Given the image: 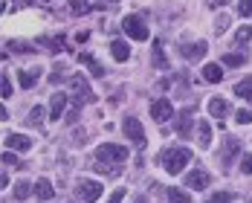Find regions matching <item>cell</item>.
I'll return each instance as SVG.
<instances>
[{"label": "cell", "instance_id": "cell-1", "mask_svg": "<svg viewBox=\"0 0 252 203\" xmlns=\"http://www.w3.org/2000/svg\"><path fill=\"white\" fill-rule=\"evenodd\" d=\"M189 160H191V151L189 148H168V151L162 154V169L168 174H180L189 166Z\"/></svg>", "mask_w": 252, "mask_h": 203}, {"label": "cell", "instance_id": "cell-2", "mask_svg": "<svg viewBox=\"0 0 252 203\" xmlns=\"http://www.w3.org/2000/svg\"><path fill=\"white\" fill-rule=\"evenodd\" d=\"M96 160H99V166H119V163L127 160V148L125 145H110V142H104V145L96 148Z\"/></svg>", "mask_w": 252, "mask_h": 203}, {"label": "cell", "instance_id": "cell-3", "mask_svg": "<svg viewBox=\"0 0 252 203\" xmlns=\"http://www.w3.org/2000/svg\"><path fill=\"white\" fill-rule=\"evenodd\" d=\"M122 29H125L127 38H133V41H148V26H145V21L139 18V15H127L125 21H122Z\"/></svg>", "mask_w": 252, "mask_h": 203}, {"label": "cell", "instance_id": "cell-4", "mask_svg": "<svg viewBox=\"0 0 252 203\" xmlns=\"http://www.w3.org/2000/svg\"><path fill=\"white\" fill-rule=\"evenodd\" d=\"M70 90H73V99H76V104H90V102H96V93L90 90L87 78L73 76V78H70Z\"/></svg>", "mask_w": 252, "mask_h": 203}, {"label": "cell", "instance_id": "cell-5", "mask_svg": "<svg viewBox=\"0 0 252 203\" xmlns=\"http://www.w3.org/2000/svg\"><path fill=\"white\" fill-rule=\"evenodd\" d=\"M101 192H104V186L96 183V180H78V186H76V195H78V201H81V203L99 201Z\"/></svg>", "mask_w": 252, "mask_h": 203}, {"label": "cell", "instance_id": "cell-6", "mask_svg": "<svg viewBox=\"0 0 252 203\" xmlns=\"http://www.w3.org/2000/svg\"><path fill=\"white\" fill-rule=\"evenodd\" d=\"M122 131L127 134V139L136 145V148H145V128H142V122L139 119H133V116H127L125 125H122Z\"/></svg>", "mask_w": 252, "mask_h": 203}, {"label": "cell", "instance_id": "cell-7", "mask_svg": "<svg viewBox=\"0 0 252 203\" xmlns=\"http://www.w3.org/2000/svg\"><path fill=\"white\" fill-rule=\"evenodd\" d=\"M174 116V104L165 99V96H159L157 102H151V119H157V122H168Z\"/></svg>", "mask_w": 252, "mask_h": 203}, {"label": "cell", "instance_id": "cell-8", "mask_svg": "<svg viewBox=\"0 0 252 203\" xmlns=\"http://www.w3.org/2000/svg\"><path fill=\"white\" fill-rule=\"evenodd\" d=\"M3 142H6V148H9V151H29V148H32V139L24 136V134H9Z\"/></svg>", "mask_w": 252, "mask_h": 203}, {"label": "cell", "instance_id": "cell-9", "mask_svg": "<svg viewBox=\"0 0 252 203\" xmlns=\"http://www.w3.org/2000/svg\"><path fill=\"white\" fill-rule=\"evenodd\" d=\"M78 64H84V67L90 70V76H104V67H101L90 52H78Z\"/></svg>", "mask_w": 252, "mask_h": 203}, {"label": "cell", "instance_id": "cell-10", "mask_svg": "<svg viewBox=\"0 0 252 203\" xmlns=\"http://www.w3.org/2000/svg\"><path fill=\"white\" fill-rule=\"evenodd\" d=\"M209 186V174L206 171H191L186 174V189H206Z\"/></svg>", "mask_w": 252, "mask_h": 203}, {"label": "cell", "instance_id": "cell-11", "mask_svg": "<svg viewBox=\"0 0 252 203\" xmlns=\"http://www.w3.org/2000/svg\"><path fill=\"white\" fill-rule=\"evenodd\" d=\"M64 107H67V96H64V93H55V96L50 99V116L52 119H61Z\"/></svg>", "mask_w": 252, "mask_h": 203}, {"label": "cell", "instance_id": "cell-12", "mask_svg": "<svg viewBox=\"0 0 252 203\" xmlns=\"http://www.w3.org/2000/svg\"><path fill=\"white\" fill-rule=\"evenodd\" d=\"M191 122H194V119H191V110H183V113L177 116V134H180V136H189V134H191Z\"/></svg>", "mask_w": 252, "mask_h": 203}, {"label": "cell", "instance_id": "cell-13", "mask_svg": "<svg viewBox=\"0 0 252 203\" xmlns=\"http://www.w3.org/2000/svg\"><path fill=\"white\" fill-rule=\"evenodd\" d=\"M209 113H212L215 119H223V116L229 113V104L223 99H218V96H215V99H209Z\"/></svg>", "mask_w": 252, "mask_h": 203}, {"label": "cell", "instance_id": "cell-14", "mask_svg": "<svg viewBox=\"0 0 252 203\" xmlns=\"http://www.w3.org/2000/svg\"><path fill=\"white\" fill-rule=\"evenodd\" d=\"M110 55H113L116 61H127V58H130V47H127L125 41H113V44H110Z\"/></svg>", "mask_w": 252, "mask_h": 203}, {"label": "cell", "instance_id": "cell-15", "mask_svg": "<svg viewBox=\"0 0 252 203\" xmlns=\"http://www.w3.org/2000/svg\"><path fill=\"white\" fill-rule=\"evenodd\" d=\"M203 78H206L209 84H218V81L223 78V70H220V64H206V67H203Z\"/></svg>", "mask_w": 252, "mask_h": 203}, {"label": "cell", "instance_id": "cell-16", "mask_svg": "<svg viewBox=\"0 0 252 203\" xmlns=\"http://www.w3.org/2000/svg\"><path fill=\"white\" fill-rule=\"evenodd\" d=\"M35 195H38L41 201H50L52 195H55V189H52V183L47 177H41L38 183H35Z\"/></svg>", "mask_w": 252, "mask_h": 203}, {"label": "cell", "instance_id": "cell-17", "mask_svg": "<svg viewBox=\"0 0 252 203\" xmlns=\"http://www.w3.org/2000/svg\"><path fill=\"white\" fill-rule=\"evenodd\" d=\"M197 139H200L203 148H209V145H212V128H209V122H206V119H200V122H197Z\"/></svg>", "mask_w": 252, "mask_h": 203}, {"label": "cell", "instance_id": "cell-18", "mask_svg": "<svg viewBox=\"0 0 252 203\" xmlns=\"http://www.w3.org/2000/svg\"><path fill=\"white\" fill-rule=\"evenodd\" d=\"M154 67H157V70H168V58H165L159 41H154Z\"/></svg>", "mask_w": 252, "mask_h": 203}, {"label": "cell", "instance_id": "cell-19", "mask_svg": "<svg viewBox=\"0 0 252 203\" xmlns=\"http://www.w3.org/2000/svg\"><path fill=\"white\" fill-rule=\"evenodd\" d=\"M183 55H186V58H203V55H206V41H197V44L183 47Z\"/></svg>", "mask_w": 252, "mask_h": 203}, {"label": "cell", "instance_id": "cell-20", "mask_svg": "<svg viewBox=\"0 0 252 203\" xmlns=\"http://www.w3.org/2000/svg\"><path fill=\"white\" fill-rule=\"evenodd\" d=\"M244 61H247V55H244V52H226V55L220 58V64H223V67H241Z\"/></svg>", "mask_w": 252, "mask_h": 203}, {"label": "cell", "instance_id": "cell-21", "mask_svg": "<svg viewBox=\"0 0 252 203\" xmlns=\"http://www.w3.org/2000/svg\"><path fill=\"white\" fill-rule=\"evenodd\" d=\"M235 93H238L241 99H247V102L252 104V81H250V78H244V81H238V84H235Z\"/></svg>", "mask_w": 252, "mask_h": 203}, {"label": "cell", "instance_id": "cell-22", "mask_svg": "<svg viewBox=\"0 0 252 203\" xmlns=\"http://www.w3.org/2000/svg\"><path fill=\"white\" fill-rule=\"evenodd\" d=\"M93 6H90V0H70V12L73 15H87Z\"/></svg>", "mask_w": 252, "mask_h": 203}, {"label": "cell", "instance_id": "cell-23", "mask_svg": "<svg viewBox=\"0 0 252 203\" xmlns=\"http://www.w3.org/2000/svg\"><path fill=\"white\" fill-rule=\"evenodd\" d=\"M32 192H35V186H29L26 180H21V183L15 186V198H18V201H26V198H29Z\"/></svg>", "mask_w": 252, "mask_h": 203}, {"label": "cell", "instance_id": "cell-24", "mask_svg": "<svg viewBox=\"0 0 252 203\" xmlns=\"http://www.w3.org/2000/svg\"><path fill=\"white\" fill-rule=\"evenodd\" d=\"M38 81V70H24L21 73V87H35Z\"/></svg>", "mask_w": 252, "mask_h": 203}, {"label": "cell", "instance_id": "cell-25", "mask_svg": "<svg viewBox=\"0 0 252 203\" xmlns=\"http://www.w3.org/2000/svg\"><path fill=\"white\" fill-rule=\"evenodd\" d=\"M168 203H191V198L180 189H168Z\"/></svg>", "mask_w": 252, "mask_h": 203}, {"label": "cell", "instance_id": "cell-26", "mask_svg": "<svg viewBox=\"0 0 252 203\" xmlns=\"http://www.w3.org/2000/svg\"><path fill=\"white\" fill-rule=\"evenodd\" d=\"M38 44H41V47H50L52 52H58L61 47H64V41H61V38H38Z\"/></svg>", "mask_w": 252, "mask_h": 203}, {"label": "cell", "instance_id": "cell-27", "mask_svg": "<svg viewBox=\"0 0 252 203\" xmlns=\"http://www.w3.org/2000/svg\"><path fill=\"white\" fill-rule=\"evenodd\" d=\"M252 38V26H241L238 32H235V44H247Z\"/></svg>", "mask_w": 252, "mask_h": 203}, {"label": "cell", "instance_id": "cell-28", "mask_svg": "<svg viewBox=\"0 0 252 203\" xmlns=\"http://www.w3.org/2000/svg\"><path fill=\"white\" fill-rule=\"evenodd\" d=\"M232 201H235L232 192H215V195L209 198V203H232Z\"/></svg>", "mask_w": 252, "mask_h": 203}, {"label": "cell", "instance_id": "cell-29", "mask_svg": "<svg viewBox=\"0 0 252 203\" xmlns=\"http://www.w3.org/2000/svg\"><path fill=\"white\" fill-rule=\"evenodd\" d=\"M29 122H32V125H41V122H44V107L35 104V107L29 110Z\"/></svg>", "mask_w": 252, "mask_h": 203}, {"label": "cell", "instance_id": "cell-30", "mask_svg": "<svg viewBox=\"0 0 252 203\" xmlns=\"http://www.w3.org/2000/svg\"><path fill=\"white\" fill-rule=\"evenodd\" d=\"M6 50H15V52H32L29 44H21V41H6Z\"/></svg>", "mask_w": 252, "mask_h": 203}, {"label": "cell", "instance_id": "cell-31", "mask_svg": "<svg viewBox=\"0 0 252 203\" xmlns=\"http://www.w3.org/2000/svg\"><path fill=\"white\" fill-rule=\"evenodd\" d=\"M238 12H241V18H252V0H241Z\"/></svg>", "mask_w": 252, "mask_h": 203}, {"label": "cell", "instance_id": "cell-32", "mask_svg": "<svg viewBox=\"0 0 252 203\" xmlns=\"http://www.w3.org/2000/svg\"><path fill=\"white\" fill-rule=\"evenodd\" d=\"M235 119H238V122H241V125H252V110H244V107H241V110H238V116H235Z\"/></svg>", "mask_w": 252, "mask_h": 203}, {"label": "cell", "instance_id": "cell-33", "mask_svg": "<svg viewBox=\"0 0 252 203\" xmlns=\"http://www.w3.org/2000/svg\"><path fill=\"white\" fill-rule=\"evenodd\" d=\"M0 90H3V99H9V96H12V81H9V76L0 78Z\"/></svg>", "mask_w": 252, "mask_h": 203}, {"label": "cell", "instance_id": "cell-34", "mask_svg": "<svg viewBox=\"0 0 252 203\" xmlns=\"http://www.w3.org/2000/svg\"><path fill=\"white\" fill-rule=\"evenodd\" d=\"M241 171H244V174H252V157L250 154L241 157Z\"/></svg>", "mask_w": 252, "mask_h": 203}, {"label": "cell", "instance_id": "cell-35", "mask_svg": "<svg viewBox=\"0 0 252 203\" xmlns=\"http://www.w3.org/2000/svg\"><path fill=\"white\" fill-rule=\"evenodd\" d=\"M3 166H12V169H15V166H21V163H18V157H15L12 151H6L3 154Z\"/></svg>", "mask_w": 252, "mask_h": 203}, {"label": "cell", "instance_id": "cell-36", "mask_svg": "<svg viewBox=\"0 0 252 203\" xmlns=\"http://www.w3.org/2000/svg\"><path fill=\"white\" fill-rule=\"evenodd\" d=\"M122 198H125V189H116V192L107 198V203H122Z\"/></svg>", "mask_w": 252, "mask_h": 203}, {"label": "cell", "instance_id": "cell-37", "mask_svg": "<svg viewBox=\"0 0 252 203\" xmlns=\"http://www.w3.org/2000/svg\"><path fill=\"white\" fill-rule=\"evenodd\" d=\"M226 26H229V18H226V15H220V18L215 21V29H218V32H223Z\"/></svg>", "mask_w": 252, "mask_h": 203}, {"label": "cell", "instance_id": "cell-38", "mask_svg": "<svg viewBox=\"0 0 252 203\" xmlns=\"http://www.w3.org/2000/svg\"><path fill=\"white\" fill-rule=\"evenodd\" d=\"M215 3H220V6H223V3H229V0H215Z\"/></svg>", "mask_w": 252, "mask_h": 203}, {"label": "cell", "instance_id": "cell-39", "mask_svg": "<svg viewBox=\"0 0 252 203\" xmlns=\"http://www.w3.org/2000/svg\"><path fill=\"white\" fill-rule=\"evenodd\" d=\"M104 3H119V0H104Z\"/></svg>", "mask_w": 252, "mask_h": 203}]
</instances>
